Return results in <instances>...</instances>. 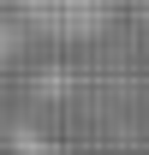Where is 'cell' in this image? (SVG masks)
I'll list each match as a JSON object with an SVG mask.
<instances>
[{"instance_id": "1", "label": "cell", "mask_w": 149, "mask_h": 155, "mask_svg": "<svg viewBox=\"0 0 149 155\" xmlns=\"http://www.w3.org/2000/svg\"><path fill=\"white\" fill-rule=\"evenodd\" d=\"M30 12H36V24L54 30V36H95V30L108 24L113 0H30Z\"/></svg>"}]
</instances>
